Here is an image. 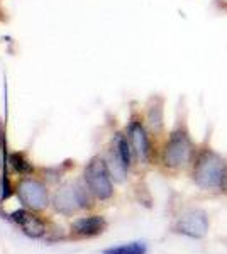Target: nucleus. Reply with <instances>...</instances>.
Here are the masks:
<instances>
[{
    "label": "nucleus",
    "mask_w": 227,
    "mask_h": 254,
    "mask_svg": "<svg viewBox=\"0 0 227 254\" xmlns=\"http://www.w3.org/2000/svg\"><path fill=\"white\" fill-rule=\"evenodd\" d=\"M227 165L212 149H204L193 166L195 183L204 190H224Z\"/></svg>",
    "instance_id": "nucleus-1"
},
{
    "label": "nucleus",
    "mask_w": 227,
    "mask_h": 254,
    "mask_svg": "<svg viewBox=\"0 0 227 254\" xmlns=\"http://www.w3.org/2000/svg\"><path fill=\"white\" fill-rule=\"evenodd\" d=\"M193 154V142L183 127H178L170 134L163 149V163L171 170H178L188 165Z\"/></svg>",
    "instance_id": "nucleus-2"
},
{
    "label": "nucleus",
    "mask_w": 227,
    "mask_h": 254,
    "mask_svg": "<svg viewBox=\"0 0 227 254\" xmlns=\"http://www.w3.org/2000/svg\"><path fill=\"white\" fill-rule=\"evenodd\" d=\"M85 183L88 187V191L100 200L110 198L114 193L110 171L107 168V163L102 158H92L85 168Z\"/></svg>",
    "instance_id": "nucleus-3"
},
{
    "label": "nucleus",
    "mask_w": 227,
    "mask_h": 254,
    "mask_svg": "<svg viewBox=\"0 0 227 254\" xmlns=\"http://www.w3.org/2000/svg\"><path fill=\"white\" fill-rule=\"evenodd\" d=\"M90 198L88 191L80 185H65L61 190H58L55 196V207L56 210L63 212V214H72L73 210L80 207H88Z\"/></svg>",
    "instance_id": "nucleus-4"
},
{
    "label": "nucleus",
    "mask_w": 227,
    "mask_h": 254,
    "mask_svg": "<svg viewBox=\"0 0 227 254\" xmlns=\"http://www.w3.org/2000/svg\"><path fill=\"white\" fill-rule=\"evenodd\" d=\"M19 200L31 210H43L48 205V190L43 183L32 178H24L17 188Z\"/></svg>",
    "instance_id": "nucleus-5"
},
{
    "label": "nucleus",
    "mask_w": 227,
    "mask_h": 254,
    "mask_svg": "<svg viewBox=\"0 0 227 254\" xmlns=\"http://www.w3.org/2000/svg\"><path fill=\"white\" fill-rule=\"evenodd\" d=\"M175 229H176V232H180V234L193 237V239H200V237H204L209 231L207 214H205L204 210H199V208L187 210L178 219Z\"/></svg>",
    "instance_id": "nucleus-6"
},
{
    "label": "nucleus",
    "mask_w": 227,
    "mask_h": 254,
    "mask_svg": "<svg viewBox=\"0 0 227 254\" xmlns=\"http://www.w3.org/2000/svg\"><path fill=\"white\" fill-rule=\"evenodd\" d=\"M10 217H12V220H14V222L22 229L24 234L29 236V237L38 239V237H43L44 232H46V225H44V222L39 219V217H36L34 214H32V212L20 208V210L12 212Z\"/></svg>",
    "instance_id": "nucleus-7"
},
{
    "label": "nucleus",
    "mask_w": 227,
    "mask_h": 254,
    "mask_svg": "<svg viewBox=\"0 0 227 254\" xmlns=\"http://www.w3.org/2000/svg\"><path fill=\"white\" fill-rule=\"evenodd\" d=\"M129 142L136 156L146 163L150 159V139L139 121H133L129 126Z\"/></svg>",
    "instance_id": "nucleus-8"
},
{
    "label": "nucleus",
    "mask_w": 227,
    "mask_h": 254,
    "mask_svg": "<svg viewBox=\"0 0 227 254\" xmlns=\"http://www.w3.org/2000/svg\"><path fill=\"white\" fill-rule=\"evenodd\" d=\"M105 219L98 215H92V217H81L73 222L72 231L73 234L80 236V237H93L104 232L105 229Z\"/></svg>",
    "instance_id": "nucleus-9"
},
{
    "label": "nucleus",
    "mask_w": 227,
    "mask_h": 254,
    "mask_svg": "<svg viewBox=\"0 0 227 254\" xmlns=\"http://www.w3.org/2000/svg\"><path fill=\"white\" fill-rule=\"evenodd\" d=\"M148 122L154 132H159L163 129V105L158 98H152L150 107H148Z\"/></svg>",
    "instance_id": "nucleus-10"
},
{
    "label": "nucleus",
    "mask_w": 227,
    "mask_h": 254,
    "mask_svg": "<svg viewBox=\"0 0 227 254\" xmlns=\"http://www.w3.org/2000/svg\"><path fill=\"white\" fill-rule=\"evenodd\" d=\"M104 254H146V244L144 243H129L114 246V248L105 249Z\"/></svg>",
    "instance_id": "nucleus-11"
},
{
    "label": "nucleus",
    "mask_w": 227,
    "mask_h": 254,
    "mask_svg": "<svg viewBox=\"0 0 227 254\" xmlns=\"http://www.w3.org/2000/svg\"><path fill=\"white\" fill-rule=\"evenodd\" d=\"M114 149L117 151L119 158L122 159V163L129 168L131 165V142L127 137H124L122 134H117V137H115L114 141Z\"/></svg>",
    "instance_id": "nucleus-12"
},
{
    "label": "nucleus",
    "mask_w": 227,
    "mask_h": 254,
    "mask_svg": "<svg viewBox=\"0 0 227 254\" xmlns=\"http://www.w3.org/2000/svg\"><path fill=\"white\" fill-rule=\"evenodd\" d=\"M10 163H12V166H14V170L15 171H19L20 175H29L32 171V166H31V163L27 161L26 156L24 154H20V153H14L10 156Z\"/></svg>",
    "instance_id": "nucleus-13"
},
{
    "label": "nucleus",
    "mask_w": 227,
    "mask_h": 254,
    "mask_svg": "<svg viewBox=\"0 0 227 254\" xmlns=\"http://www.w3.org/2000/svg\"><path fill=\"white\" fill-rule=\"evenodd\" d=\"M224 190H227V175H226V183H224Z\"/></svg>",
    "instance_id": "nucleus-14"
}]
</instances>
